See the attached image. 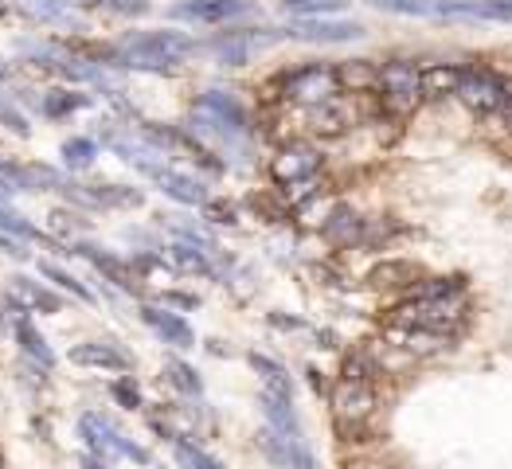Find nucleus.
<instances>
[{
    "mask_svg": "<svg viewBox=\"0 0 512 469\" xmlns=\"http://www.w3.org/2000/svg\"><path fill=\"white\" fill-rule=\"evenodd\" d=\"M8 4H12V0H0V16H4V12H8Z\"/></svg>",
    "mask_w": 512,
    "mask_h": 469,
    "instance_id": "c03bdc74",
    "label": "nucleus"
},
{
    "mask_svg": "<svg viewBox=\"0 0 512 469\" xmlns=\"http://www.w3.org/2000/svg\"><path fill=\"white\" fill-rule=\"evenodd\" d=\"M114 399H118L122 407H129V411H133V407H141V391H137V384H133L129 376H122V380L114 384Z\"/></svg>",
    "mask_w": 512,
    "mask_h": 469,
    "instance_id": "58836bf2",
    "label": "nucleus"
},
{
    "mask_svg": "<svg viewBox=\"0 0 512 469\" xmlns=\"http://www.w3.org/2000/svg\"><path fill=\"white\" fill-rule=\"evenodd\" d=\"M337 75H341V86H352V94H368L380 86V67H372L368 59L344 63V67H337Z\"/></svg>",
    "mask_w": 512,
    "mask_h": 469,
    "instance_id": "b1692460",
    "label": "nucleus"
},
{
    "mask_svg": "<svg viewBox=\"0 0 512 469\" xmlns=\"http://www.w3.org/2000/svg\"><path fill=\"white\" fill-rule=\"evenodd\" d=\"M262 43H270V36H243V32H231V36L215 40L212 51L227 63V67H239V63H247V59H251V51L262 47Z\"/></svg>",
    "mask_w": 512,
    "mask_h": 469,
    "instance_id": "5701e85b",
    "label": "nucleus"
},
{
    "mask_svg": "<svg viewBox=\"0 0 512 469\" xmlns=\"http://www.w3.org/2000/svg\"><path fill=\"white\" fill-rule=\"evenodd\" d=\"M200 114H208L212 122H219L231 137L251 133V118H247V110H243L231 94H223V90H208V94L200 98Z\"/></svg>",
    "mask_w": 512,
    "mask_h": 469,
    "instance_id": "4468645a",
    "label": "nucleus"
},
{
    "mask_svg": "<svg viewBox=\"0 0 512 469\" xmlns=\"http://www.w3.org/2000/svg\"><path fill=\"white\" fill-rule=\"evenodd\" d=\"M466 309H470V301H466L462 278H430L423 286L419 282L411 286V298L395 309V325L450 337L466 321Z\"/></svg>",
    "mask_w": 512,
    "mask_h": 469,
    "instance_id": "f257e3e1",
    "label": "nucleus"
},
{
    "mask_svg": "<svg viewBox=\"0 0 512 469\" xmlns=\"http://www.w3.org/2000/svg\"><path fill=\"white\" fill-rule=\"evenodd\" d=\"M325 235H329V239H333V243H352V239H356V235H360V215L352 212V208H333V215H329V219H325Z\"/></svg>",
    "mask_w": 512,
    "mask_h": 469,
    "instance_id": "a878e982",
    "label": "nucleus"
},
{
    "mask_svg": "<svg viewBox=\"0 0 512 469\" xmlns=\"http://www.w3.org/2000/svg\"><path fill=\"white\" fill-rule=\"evenodd\" d=\"M384 12H395V16H430V0H368Z\"/></svg>",
    "mask_w": 512,
    "mask_h": 469,
    "instance_id": "e433bc0d",
    "label": "nucleus"
},
{
    "mask_svg": "<svg viewBox=\"0 0 512 469\" xmlns=\"http://www.w3.org/2000/svg\"><path fill=\"white\" fill-rule=\"evenodd\" d=\"M251 364H255V372H262V380H266V391H278V395H290V380H286V372L274 364V360H266V356H251Z\"/></svg>",
    "mask_w": 512,
    "mask_h": 469,
    "instance_id": "72a5a7b5",
    "label": "nucleus"
},
{
    "mask_svg": "<svg viewBox=\"0 0 512 469\" xmlns=\"http://www.w3.org/2000/svg\"><path fill=\"white\" fill-rule=\"evenodd\" d=\"M20 8H24L32 20H43V24L71 20V0H20Z\"/></svg>",
    "mask_w": 512,
    "mask_h": 469,
    "instance_id": "c85d7f7f",
    "label": "nucleus"
},
{
    "mask_svg": "<svg viewBox=\"0 0 512 469\" xmlns=\"http://www.w3.org/2000/svg\"><path fill=\"white\" fill-rule=\"evenodd\" d=\"M423 71L415 67V63H407V59H391L380 67V86L376 90H384V106L387 110H395V114H407V110H415L419 106V98H423Z\"/></svg>",
    "mask_w": 512,
    "mask_h": 469,
    "instance_id": "423d86ee",
    "label": "nucleus"
},
{
    "mask_svg": "<svg viewBox=\"0 0 512 469\" xmlns=\"http://www.w3.org/2000/svg\"><path fill=\"white\" fill-rule=\"evenodd\" d=\"M243 12H251V0H184L172 8L176 20H192V24H227Z\"/></svg>",
    "mask_w": 512,
    "mask_h": 469,
    "instance_id": "f8f14e48",
    "label": "nucleus"
},
{
    "mask_svg": "<svg viewBox=\"0 0 512 469\" xmlns=\"http://www.w3.org/2000/svg\"><path fill=\"white\" fill-rule=\"evenodd\" d=\"M8 298L16 301L24 313L28 309H43V313H59V298L51 294V290H43L36 282H28V278H12L8 282Z\"/></svg>",
    "mask_w": 512,
    "mask_h": 469,
    "instance_id": "4be33fe9",
    "label": "nucleus"
},
{
    "mask_svg": "<svg viewBox=\"0 0 512 469\" xmlns=\"http://www.w3.org/2000/svg\"><path fill=\"white\" fill-rule=\"evenodd\" d=\"M79 434L86 438V446H90L94 458L122 454V458H133V462H141V466L149 462V450L137 446V442H129L126 434L114 427L110 419H102V415H83V419H79Z\"/></svg>",
    "mask_w": 512,
    "mask_h": 469,
    "instance_id": "0eeeda50",
    "label": "nucleus"
},
{
    "mask_svg": "<svg viewBox=\"0 0 512 469\" xmlns=\"http://www.w3.org/2000/svg\"><path fill=\"white\" fill-rule=\"evenodd\" d=\"M86 106L83 94H67V90H51L47 98H43V114L47 118H63V114H71V110H79Z\"/></svg>",
    "mask_w": 512,
    "mask_h": 469,
    "instance_id": "473e14b6",
    "label": "nucleus"
},
{
    "mask_svg": "<svg viewBox=\"0 0 512 469\" xmlns=\"http://www.w3.org/2000/svg\"><path fill=\"white\" fill-rule=\"evenodd\" d=\"M192 51H196V40L184 32H133L126 40H118L114 59L133 71H172Z\"/></svg>",
    "mask_w": 512,
    "mask_h": 469,
    "instance_id": "f03ea898",
    "label": "nucleus"
},
{
    "mask_svg": "<svg viewBox=\"0 0 512 469\" xmlns=\"http://www.w3.org/2000/svg\"><path fill=\"white\" fill-rule=\"evenodd\" d=\"M329 407H333L337 430L344 438H352L376 415V387H372V380H337L333 395H329Z\"/></svg>",
    "mask_w": 512,
    "mask_h": 469,
    "instance_id": "39448f33",
    "label": "nucleus"
},
{
    "mask_svg": "<svg viewBox=\"0 0 512 469\" xmlns=\"http://www.w3.org/2000/svg\"><path fill=\"white\" fill-rule=\"evenodd\" d=\"M505 129L512 133V102H505Z\"/></svg>",
    "mask_w": 512,
    "mask_h": 469,
    "instance_id": "37998d69",
    "label": "nucleus"
},
{
    "mask_svg": "<svg viewBox=\"0 0 512 469\" xmlns=\"http://www.w3.org/2000/svg\"><path fill=\"white\" fill-rule=\"evenodd\" d=\"M262 415H266V423L270 430H278V434H290V438H301V427H298V415H294V403H290V395H278V391H262Z\"/></svg>",
    "mask_w": 512,
    "mask_h": 469,
    "instance_id": "aec40b11",
    "label": "nucleus"
},
{
    "mask_svg": "<svg viewBox=\"0 0 512 469\" xmlns=\"http://www.w3.org/2000/svg\"><path fill=\"white\" fill-rule=\"evenodd\" d=\"M51 231H59L63 239H71V235H79V231H83V223H79L71 212H51Z\"/></svg>",
    "mask_w": 512,
    "mask_h": 469,
    "instance_id": "ea45409f",
    "label": "nucleus"
},
{
    "mask_svg": "<svg viewBox=\"0 0 512 469\" xmlns=\"http://www.w3.org/2000/svg\"><path fill=\"white\" fill-rule=\"evenodd\" d=\"M344 4L348 0H282V12L298 20H325L329 12H341Z\"/></svg>",
    "mask_w": 512,
    "mask_h": 469,
    "instance_id": "bb28decb",
    "label": "nucleus"
},
{
    "mask_svg": "<svg viewBox=\"0 0 512 469\" xmlns=\"http://www.w3.org/2000/svg\"><path fill=\"white\" fill-rule=\"evenodd\" d=\"M430 16L512 24V0H430Z\"/></svg>",
    "mask_w": 512,
    "mask_h": 469,
    "instance_id": "1a4fd4ad",
    "label": "nucleus"
},
{
    "mask_svg": "<svg viewBox=\"0 0 512 469\" xmlns=\"http://www.w3.org/2000/svg\"><path fill=\"white\" fill-rule=\"evenodd\" d=\"M94 157H98V145H94L90 137H71V141H63V161H67L71 169H90Z\"/></svg>",
    "mask_w": 512,
    "mask_h": 469,
    "instance_id": "c756f323",
    "label": "nucleus"
},
{
    "mask_svg": "<svg viewBox=\"0 0 512 469\" xmlns=\"http://www.w3.org/2000/svg\"><path fill=\"white\" fill-rule=\"evenodd\" d=\"M415 278H419V266L407 262V258H384V262H376L372 274H368V282H372L376 290H411Z\"/></svg>",
    "mask_w": 512,
    "mask_h": 469,
    "instance_id": "6ab92c4d",
    "label": "nucleus"
},
{
    "mask_svg": "<svg viewBox=\"0 0 512 469\" xmlns=\"http://www.w3.org/2000/svg\"><path fill=\"white\" fill-rule=\"evenodd\" d=\"M63 192L86 208H137L141 192L126 184H63Z\"/></svg>",
    "mask_w": 512,
    "mask_h": 469,
    "instance_id": "9b49d317",
    "label": "nucleus"
},
{
    "mask_svg": "<svg viewBox=\"0 0 512 469\" xmlns=\"http://www.w3.org/2000/svg\"><path fill=\"white\" fill-rule=\"evenodd\" d=\"M352 469H376V466H352Z\"/></svg>",
    "mask_w": 512,
    "mask_h": 469,
    "instance_id": "a18cd8bd",
    "label": "nucleus"
},
{
    "mask_svg": "<svg viewBox=\"0 0 512 469\" xmlns=\"http://www.w3.org/2000/svg\"><path fill=\"white\" fill-rule=\"evenodd\" d=\"M341 90H344L341 75H337V67H329V63H305V67L290 71V75L282 79V98L294 102V106H309V110L337 102Z\"/></svg>",
    "mask_w": 512,
    "mask_h": 469,
    "instance_id": "20e7f679",
    "label": "nucleus"
},
{
    "mask_svg": "<svg viewBox=\"0 0 512 469\" xmlns=\"http://www.w3.org/2000/svg\"><path fill=\"white\" fill-rule=\"evenodd\" d=\"M321 153L313 149V145H286V149H278V157L270 161V176H274V184H282V188H294V184H309L317 172H321Z\"/></svg>",
    "mask_w": 512,
    "mask_h": 469,
    "instance_id": "6e6552de",
    "label": "nucleus"
},
{
    "mask_svg": "<svg viewBox=\"0 0 512 469\" xmlns=\"http://www.w3.org/2000/svg\"><path fill=\"white\" fill-rule=\"evenodd\" d=\"M462 79H466V71L462 67H454V63H430L423 67V98H446V94H458L462 90Z\"/></svg>",
    "mask_w": 512,
    "mask_h": 469,
    "instance_id": "412c9836",
    "label": "nucleus"
},
{
    "mask_svg": "<svg viewBox=\"0 0 512 469\" xmlns=\"http://www.w3.org/2000/svg\"><path fill=\"white\" fill-rule=\"evenodd\" d=\"M208 255H212V251H204V247H192V243H176V247H169L172 266H180L184 274H208V270H212Z\"/></svg>",
    "mask_w": 512,
    "mask_h": 469,
    "instance_id": "cd10ccee",
    "label": "nucleus"
},
{
    "mask_svg": "<svg viewBox=\"0 0 512 469\" xmlns=\"http://www.w3.org/2000/svg\"><path fill=\"white\" fill-rule=\"evenodd\" d=\"M98 8L106 12H122V16H145L149 12V0H94Z\"/></svg>",
    "mask_w": 512,
    "mask_h": 469,
    "instance_id": "4c0bfd02",
    "label": "nucleus"
},
{
    "mask_svg": "<svg viewBox=\"0 0 512 469\" xmlns=\"http://www.w3.org/2000/svg\"><path fill=\"white\" fill-rule=\"evenodd\" d=\"M71 360H75L79 368H102V372H129V368H133V356L110 341L79 344V348H71Z\"/></svg>",
    "mask_w": 512,
    "mask_h": 469,
    "instance_id": "dca6fc26",
    "label": "nucleus"
},
{
    "mask_svg": "<svg viewBox=\"0 0 512 469\" xmlns=\"http://www.w3.org/2000/svg\"><path fill=\"white\" fill-rule=\"evenodd\" d=\"M141 321L161 337L165 344L172 348H192L196 344V333H192V325L180 317V313H172V309H157V305H145L141 309Z\"/></svg>",
    "mask_w": 512,
    "mask_h": 469,
    "instance_id": "2eb2a0df",
    "label": "nucleus"
},
{
    "mask_svg": "<svg viewBox=\"0 0 512 469\" xmlns=\"http://www.w3.org/2000/svg\"><path fill=\"white\" fill-rule=\"evenodd\" d=\"M0 231H4V235H12L16 243H43V235L28 223V219H24V215L4 212V208H0Z\"/></svg>",
    "mask_w": 512,
    "mask_h": 469,
    "instance_id": "2f4dec72",
    "label": "nucleus"
},
{
    "mask_svg": "<svg viewBox=\"0 0 512 469\" xmlns=\"http://www.w3.org/2000/svg\"><path fill=\"white\" fill-rule=\"evenodd\" d=\"M83 469H110V466H106V458H94V454H86Z\"/></svg>",
    "mask_w": 512,
    "mask_h": 469,
    "instance_id": "79ce46f5",
    "label": "nucleus"
},
{
    "mask_svg": "<svg viewBox=\"0 0 512 469\" xmlns=\"http://www.w3.org/2000/svg\"><path fill=\"white\" fill-rule=\"evenodd\" d=\"M172 450H176V462L184 469H223L219 458H212L208 450H200V446H192V442H180V438H176Z\"/></svg>",
    "mask_w": 512,
    "mask_h": 469,
    "instance_id": "7c9ffc66",
    "label": "nucleus"
},
{
    "mask_svg": "<svg viewBox=\"0 0 512 469\" xmlns=\"http://www.w3.org/2000/svg\"><path fill=\"white\" fill-rule=\"evenodd\" d=\"M204 208H208V215H215V223H235V212H231V208H223V204H212V200H208Z\"/></svg>",
    "mask_w": 512,
    "mask_h": 469,
    "instance_id": "a19ab883",
    "label": "nucleus"
},
{
    "mask_svg": "<svg viewBox=\"0 0 512 469\" xmlns=\"http://www.w3.org/2000/svg\"><path fill=\"white\" fill-rule=\"evenodd\" d=\"M75 255H83L94 270H102L118 290H137V274H133V266H126L122 258H114L110 251H102V247H90V243H75Z\"/></svg>",
    "mask_w": 512,
    "mask_h": 469,
    "instance_id": "a211bd4d",
    "label": "nucleus"
},
{
    "mask_svg": "<svg viewBox=\"0 0 512 469\" xmlns=\"http://www.w3.org/2000/svg\"><path fill=\"white\" fill-rule=\"evenodd\" d=\"M458 98H462L470 110H477V114L505 110V102H509V94H505V79H497L493 71H466Z\"/></svg>",
    "mask_w": 512,
    "mask_h": 469,
    "instance_id": "9d476101",
    "label": "nucleus"
},
{
    "mask_svg": "<svg viewBox=\"0 0 512 469\" xmlns=\"http://www.w3.org/2000/svg\"><path fill=\"white\" fill-rule=\"evenodd\" d=\"M114 149L126 157L129 165H137V169L145 172L157 188H165L172 200H180V204H208V188L196 180V176H188V172H180V169H172V165H165V161H153L157 153H145L141 145H126V141H114Z\"/></svg>",
    "mask_w": 512,
    "mask_h": 469,
    "instance_id": "7ed1b4c3",
    "label": "nucleus"
},
{
    "mask_svg": "<svg viewBox=\"0 0 512 469\" xmlns=\"http://www.w3.org/2000/svg\"><path fill=\"white\" fill-rule=\"evenodd\" d=\"M165 372H169L172 387H180L184 395H200V391H204L200 376H196V372H192L188 364H180V360H169V364H165Z\"/></svg>",
    "mask_w": 512,
    "mask_h": 469,
    "instance_id": "f704fd0d",
    "label": "nucleus"
},
{
    "mask_svg": "<svg viewBox=\"0 0 512 469\" xmlns=\"http://www.w3.org/2000/svg\"><path fill=\"white\" fill-rule=\"evenodd\" d=\"M258 442L282 469H313V454L301 446V438H290V434H278V430L266 427L258 434Z\"/></svg>",
    "mask_w": 512,
    "mask_h": 469,
    "instance_id": "f3484780",
    "label": "nucleus"
},
{
    "mask_svg": "<svg viewBox=\"0 0 512 469\" xmlns=\"http://www.w3.org/2000/svg\"><path fill=\"white\" fill-rule=\"evenodd\" d=\"M286 36L301 43H348L360 40L364 28L356 20H298V24H290Z\"/></svg>",
    "mask_w": 512,
    "mask_h": 469,
    "instance_id": "ddd939ff",
    "label": "nucleus"
},
{
    "mask_svg": "<svg viewBox=\"0 0 512 469\" xmlns=\"http://www.w3.org/2000/svg\"><path fill=\"white\" fill-rule=\"evenodd\" d=\"M16 341H20V348H24L40 368H51V364H55V352L47 348V341L36 333V325H32L28 317H20V321H16Z\"/></svg>",
    "mask_w": 512,
    "mask_h": 469,
    "instance_id": "393cba45",
    "label": "nucleus"
},
{
    "mask_svg": "<svg viewBox=\"0 0 512 469\" xmlns=\"http://www.w3.org/2000/svg\"><path fill=\"white\" fill-rule=\"evenodd\" d=\"M40 274H43V278H51L55 286H63V290H71V294H75V298H79V301H94V294L86 290V286H83V282H79V278H71L67 270H59V266H51V262H43V266H40Z\"/></svg>",
    "mask_w": 512,
    "mask_h": 469,
    "instance_id": "c9c22d12",
    "label": "nucleus"
}]
</instances>
